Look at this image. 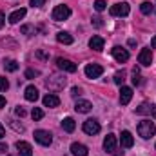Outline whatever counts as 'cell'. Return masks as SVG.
<instances>
[{
  "instance_id": "1",
  "label": "cell",
  "mask_w": 156,
  "mask_h": 156,
  "mask_svg": "<svg viewBox=\"0 0 156 156\" xmlns=\"http://www.w3.org/2000/svg\"><path fill=\"white\" fill-rule=\"evenodd\" d=\"M154 133H156V127L151 120H144V122L138 123V134H140L142 138L149 140L151 136H154Z\"/></svg>"
},
{
  "instance_id": "2",
  "label": "cell",
  "mask_w": 156,
  "mask_h": 156,
  "mask_svg": "<svg viewBox=\"0 0 156 156\" xmlns=\"http://www.w3.org/2000/svg\"><path fill=\"white\" fill-rule=\"evenodd\" d=\"M66 83H67L66 76H60V75H53V76H49L45 80V85H47L49 91H60V89L66 87Z\"/></svg>"
},
{
  "instance_id": "3",
  "label": "cell",
  "mask_w": 156,
  "mask_h": 156,
  "mask_svg": "<svg viewBox=\"0 0 156 156\" xmlns=\"http://www.w3.org/2000/svg\"><path fill=\"white\" fill-rule=\"evenodd\" d=\"M69 16H71V9H69L67 5H56V7L53 9V13H51V18H53L55 22L67 20Z\"/></svg>"
},
{
  "instance_id": "4",
  "label": "cell",
  "mask_w": 156,
  "mask_h": 156,
  "mask_svg": "<svg viewBox=\"0 0 156 156\" xmlns=\"http://www.w3.org/2000/svg\"><path fill=\"white\" fill-rule=\"evenodd\" d=\"M82 129H83V133L85 134H89V136H94V134H98L100 133V123H98V120H94V118H89V120H85L83 122V125H82Z\"/></svg>"
},
{
  "instance_id": "5",
  "label": "cell",
  "mask_w": 156,
  "mask_h": 156,
  "mask_svg": "<svg viewBox=\"0 0 156 156\" xmlns=\"http://www.w3.org/2000/svg\"><path fill=\"white\" fill-rule=\"evenodd\" d=\"M35 140L38 142L40 145H44V147H49V145L53 144V134H51L49 131L38 129V131H35Z\"/></svg>"
},
{
  "instance_id": "6",
  "label": "cell",
  "mask_w": 156,
  "mask_h": 156,
  "mask_svg": "<svg viewBox=\"0 0 156 156\" xmlns=\"http://www.w3.org/2000/svg\"><path fill=\"white\" fill-rule=\"evenodd\" d=\"M104 149H105L107 153H111V154L120 156V153L116 151V136H115V134H107V136H105V140H104Z\"/></svg>"
},
{
  "instance_id": "7",
  "label": "cell",
  "mask_w": 156,
  "mask_h": 156,
  "mask_svg": "<svg viewBox=\"0 0 156 156\" xmlns=\"http://www.w3.org/2000/svg\"><path fill=\"white\" fill-rule=\"evenodd\" d=\"M109 13H111L113 16H127V15H129V4H127V2L115 4V5H111Z\"/></svg>"
},
{
  "instance_id": "8",
  "label": "cell",
  "mask_w": 156,
  "mask_h": 156,
  "mask_svg": "<svg viewBox=\"0 0 156 156\" xmlns=\"http://www.w3.org/2000/svg\"><path fill=\"white\" fill-rule=\"evenodd\" d=\"M102 73H104V67L98 66V64H87V66H85V76L91 78V80H93V78H100Z\"/></svg>"
},
{
  "instance_id": "9",
  "label": "cell",
  "mask_w": 156,
  "mask_h": 156,
  "mask_svg": "<svg viewBox=\"0 0 156 156\" xmlns=\"http://www.w3.org/2000/svg\"><path fill=\"white\" fill-rule=\"evenodd\" d=\"M56 66H58V69H62L66 73H75L76 71V64L67 60V58H56Z\"/></svg>"
},
{
  "instance_id": "10",
  "label": "cell",
  "mask_w": 156,
  "mask_h": 156,
  "mask_svg": "<svg viewBox=\"0 0 156 156\" xmlns=\"http://www.w3.org/2000/svg\"><path fill=\"white\" fill-rule=\"evenodd\" d=\"M111 53H113L115 60L120 62V64H123V62H127V60H129V53H127V49H123V47H120V45H115Z\"/></svg>"
},
{
  "instance_id": "11",
  "label": "cell",
  "mask_w": 156,
  "mask_h": 156,
  "mask_svg": "<svg viewBox=\"0 0 156 156\" xmlns=\"http://www.w3.org/2000/svg\"><path fill=\"white\" fill-rule=\"evenodd\" d=\"M138 62L142 66H151L153 64V53H151V49H142L140 55H138Z\"/></svg>"
},
{
  "instance_id": "12",
  "label": "cell",
  "mask_w": 156,
  "mask_h": 156,
  "mask_svg": "<svg viewBox=\"0 0 156 156\" xmlns=\"http://www.w3.org/2000/svg\"><path fill=\"white\" fill-rule=\"evenodd\" d=\"M131 98H133V89L122 85V89H120V104L122 105H127L131 102Z\"/></svg>"
},
{
  "instance_id": "13",
  "label": "cell",
  "mask_w": 156,
  "mask_h": 156,
  "mask_svg": "<svg viewBox=\"0 0 156 156\" xmlns=\"http://www.w3.org/2000/svg\"><path fill=\"white\" fill-rule=\"evenodd\" d=\"M120 144H122V147H125V149L133 147V145H134V138H133V134H131L129 131H122V134H120Z\"/></svg>"
},
{
  "instance_id": "14",
  "label": "cell",
  "mask_w": 156,
  "mask_h": 156,
  "mask_svg": "<svg viewBox=\"0 0 156 156\" xmlns=\"http://www.w3.org/2000/svg\"><path fill=\"white\" fill-rule=\"evenodd\" d=\"M16 151H18V156H33V149L27 142H16Z\"/></svg>"
},
{
  "instance_id": "15",
  "label": "cell",
  "mask_w": 156,
  "mask_h": 156,
  "mask_svg": "<svg viewBox=\"0 0 156 156\" xmlns=\"http://www.w3.org/2000/svg\"><path fill=\"white\" fill-rule=\"evenodd\" d=\"M91 109H93V104L87 102V100H78L76 104H75V111H76V113H82V115L89 113Z\"/></svg>"
},
{
  "instance_id": "16",
  "label": "cell",
  "mask_w": 156,
  "mask_h": 156,
  "mask_svg": "<svg viewBox=\"0 0 156 156\" xmlns=\"http://www.w3.org/2000/svg\"><path fill=\"white\" fill-rule=\"evenodd\" d=\"M71 153H73V156H87L89 154V149L83 145V144H73L71 145Z\"/></svg>"
},
{
  "instance_id": "17",
  "label": "cell",
  "mask_w": 156,
  "mask_h": 156,
  "mask_svg": "<svg viewBox=\"0 0 156 156\" xmlns=\"http://www.w3.org/2000/svg\"><path fill=\"white\" fill-rule=\"evenodd\" d=\"M24 96H26V100H29V102H37V100H38V89H37L35 85H27Z\"/></svg>"
},
{
  "instance_id": "18",
  "label": "cell",
  "mask_w": 156,
  "mask_h": 156,
  "mask_svg": "<svg viewBox=\"0 0 156 156\" xmlns=\"http://www.w3.org/2000/svg\"><path fill=\"white\" fill-rule=\"evenodd\" d=\"M42 102H44L45 107H58V105H60V98H58L56 94H45Z\"/></svg>"
},
{
  "instance_id": "19",
  "label": "cell",
  "mask_w": 156,
  "mask_h": 156,
  "mask_svg": "<svg viewBox=\"0 0 156 156\" xmlns=\"http://www.w3.org/2000/svg\"><path fill=\"white\" fill-rule=\"evenodd\" d=\"M26 13H27V11H26L24 7H22V9H16V11H13V13L9 15V22H11V24H18V22H20L24 16H26Z\"/></svg>"
},
{
  "instance_id": "20",
  "label": "cell",
  "mask_w": 156,
  "mask_h": 156,
  "mask_svg": "<svg viewBox=\"0 0 156 156\" xmlns=\"http://www.w3.org/2000/svg\"><path fill=\"white\" fill-rule=\"evenodd\" d=\"M89 47L94 49V51H102L104 49V38L102 37H93L89 40Z\"/></svg>"
},
{
  "instance_id": "21",
  "label": "cell",
  "mask_w": 156,
  "mask_h": 156,
  "mask_svg": "<svg viewBox=\"0 0 156 156\" xmlns=\"http://www.w3.org/2000/svg\"><path fill=\"white\" fill-rule=\"evenodd\" d=\"M62 129H64L66 133H73V131L76 129L75 120H73V118H64V120H62Z\"/></svg>"
},
{
  "instance_id": "22",
  "label": "cell",
  "mask_w": 156,
  "mask_h": 156,
  "mask_svg": "<svg viewBox=\"0 0 156 156\" xmlns=\"http://www.w3.org/2000/svg\"><path fill=\"white\" fill-rule=\"evenodd\" d=\"M56 40H58L60 44H66V45L73 44V37H71L69 33H66V31H60V33L56 35Z\"/></svg>"
},
{
  "instance_id": "23",
  "label": "cell",
  "mask_w": 156,
  "mask_h": 156,
  "mask_svg": "<svg viewBox=\"0 0 156 156\" xmlns=\"http://www.w3.org/2000/svg\"><path fill=\"white\" fill-rule=\"evenodd\" d=\"M18 67H20V66H18L16 60H11V58L4 60V69H5V71H11V73H13V71H16Z\"/></svg>"
},
{
  "instance_id": "24",
  "label": "cell",
  "mask_w": 156,
  "mask_h": 156,
  "mask_svg": "<svg viewBox=\"0 0 156 156\" xmlns=\"http://www.w3.org/2000/svg\"><path fill=\"white\" fill-rule=\"evenodd\" d=\"M140 11H142L144 15H151V13L154 11V5H153L151 2H144V4L140 5Z\"/></svg>"
},
{
  "instance_id": "25",
  "label": "cell",
  "mask_w": 156,
  "mask_h": 156,
  "mask_svg": "<svg viewBox=\"0 0 156 156\" xmlns=\"http://www.w3.org/2000/svg\"><path fill=\"white\" fill-rule=\"evenodd\" d=\"M136 113H138V115H149V113H151V104H142V105L136 109Z\"/></svg>"
},
{
  "instance_id": "26",
  "label": "cell",
  "mask_w": 156,
  "mask_h": 156,
  "mask_svg": "<svg viewBox=\"0 0 156 156\" xmlns=\"http://www.w3.org/2000/svg\"><path fill=\"white\" fill-rule=\"evenodd\" d=\"M133 83H134V85H140V83H142V76H140L138 67H134V69H133Z\"/></svg>"
},
{
  "instance_id": "27",
  "label": "cell",
  "mask_w": 156,
  "mask_h": 156,
  "mask_svg": "<svg viewBox=\"0 0 156 156\" xmlns=\"http://www.w3.org/2000/svg\"><path fill=\"white\" fill-rule=\"evenodd\" d=\"M22 35H27V37H31V35H35L37 33V29L33 27V26H22Z\"/></svg>"
},
{
  "instance_id": "28",
  "label": "cell",
  "mask_w": 156,
  "mask_h": 156,
  "mask_svg": "<svg viewBox=\"0 0 156 156\" xmlns=\"http://www.w3.org/2000/svg\"><path fill=\"white\" fill-rule=\"evenodd\" d=\"M31 116H33V120H42V118H44V111H42L40 107H35V109L31 111Z\"/></svg>"
},
{
  "instance_id": "29",
  "label": "cell",
  "mask_w": 156,
  "mask_h": 156,
  "mask_svg": "<svg viewBox=\"0 0 156 156\" xmlns=\"http://www.w3.org/2000/svg\"><path fill=\"white\" fill-rule=\"evenodd\" d=\"M123 80H125V73H123V71H118L116 75H115V83L122 85V83H123Z\"/></svg>"
},
{
  "instance_id": "30",
  "label": "cell",
  "mask_w": 156,
  "mask_h": 156,
  "mask_svg": "<svg viewBox=\"0 0 156 156\" xmlns=\"http://www.w3.org/2000/svg\"><path fill=\"white\" fill-rule=\"evenodd\" d=\"M105 5H107L105 0H96V2H94V9H96V11H104Z\"/></svg>"
},
{
  "instance_id": "31",
  "label": "cell",
  "mask_w": 156,
  "mask_h": 156,
  "mask_svg": "<svg viewBox=\"0 0 156 156\" xmlns=\"http://www.w3.org/2000/svg\"><path fill=\"white\" fill-rule=\"evenodd\" d=\"M9 89V82H7V78L0 76V91H7Z\"/></svg>"
},
{
  "instance_id": "32",
  "label": "cell",
  "mask_w": 156,
  "mask_h": 156,
  "mask_svg": "<svg viewBox=\"0 0 156 156\" xmlns=\"http://www.w3.org/2000/svg\"><path fill=\"white\" fill-rule=\"evenodd\" d=\"M15 115H16V116H26V109H24V107H22V105H16V107H15Z\"/></svg>"
},
{
  "instance_id": "33",
  "label": "cell",
  "mask_w": 156,
  "mask_h": 156,
  "mask_svg": "<svg viewBox=\"0 0 156 156\" xmlns=\"http://www.w3.org/2000/svg\"><path fill=\"white\" fill-rule=\"evenodd\" d=\"M40 73L37 71V69H27L26 71V78H35V76H38Z\"/></svg>"
},
{
  "instance_id": "34",
  "label": "cell",
  "mask_w": 156,
  "mask_h": 156,
  "mask_svg": "<svg viewBox=\"0 0 156 156\" xmlns=\"http://www.w3.org/2000/svg\"><path fill=\"white\" fill-rule=\"evenodd\" d=\"M9 125H11L15 131H18V133H22V131H24V125H18V123H15L13 120H9Z\"/></svg>"
},
{
  "instance_id": "35",
  "label": "cell",
  "mask_w": 156,
  "mask_h": 156,
  "mask_svg": "<svg viewBox=\"0 0 156 156\" xmlns=\"http://www.w3.org/2000/svg\"><path fill=\"white\" fill-rule=\"evenodd\" d=\"M29 4H31L33 7H42V5L45 4V0H29Z\"/></svg>"
},
{
  "instance_id": "36",
  "label": "cell",
  "mask_w": 156,
  "mask_h": 156,
  "mask_svg": "<svg viewBox=\"0 0 156 156\" xmlns=\"http://www.w3.org/2000/svg\"><path fill=\"white\" fill-rule=\"evenodd\" d=\"M93 26H94V27H102V18H100V16H94V18H93Z\"/></svg>"
},
{
  "instance_id": "37",
  "label": "cell",
  "mask_w": 156,
  "mask_h": 156,
  "mask_svg": "<svg viewBox=\"0 0 156 156\" xmlns=\"http://www.w3.org/2000/svg\"><path fill=\"white\" fill-rule=\"evenodd\" d=\"M71 94L76 98V96H80V94H82V89H80V87H73V89H71Z\"/></svg>"
},
{
  "instance_id": "38",
  "label": "cell",
  "mask_w": 156,
  "mask_h": 156,
  "mask_svg": "<svg viewBox=\"0 0 156 156\" xmlns=\"http://www.w3.org/2000/svg\"><path fill=\"white\" fill-rule=\"evenodd\" d=\"M4 24H5V15H4V13L0 11V29L4 27Z\"/></svg>"
},
{
  "instance_id": "39",
  "label": "cell",
  "mask_w": 156,
  "mask_h": 156,
  "mask_svg": "<svg viewBox=\"0 0 156 156\" xmlns=\"http://www.w3.org/2000/svg\"><path fill=\"white\" fill-rule=\"evenodd\" d=\"M149 115H153V118H156V105L154 104H151V113Z\"/></svg>"
},
{
  "instance_id": "40",
  "label": "cell",
  "mask_w": 156,
  "mask_h": 156,
  "mask_svg": "<svg viewBox=\"0 0 156 156\" xmlns=\"http://www.w3.org/2000/svg\"><path fill=\"white\" fill-rule=\"evenodd\" d=\"M2 107H5V98L0 94V109H2Z\"/></svg>"
},
{
  "instance_id": "41",
  "label": "cell",
  "mask_w": 156,
  "mask_h": 156,
  "mask_svg": "<svg viewBox=\"0 0 156 156\" xmlns=\"http://www.w3.org/2000/svg\"><path fill=\"white\" fill-rule=\"evenodd\" d=\"M5 136V129H4V125L0 123V138H4Z\"/></svg>"
},
{
  "instance_id": "42",
  "label": "cell",
  "mask_w": 156,
  "mask_h": 156,
  "mask_svg": "<svg viewBox=\"0 0 156 156\" xmlns=\"http://www.w3.org/2000/svg\"><path fill=\"white\" fill-rule=\"evenodd\" d=\"M37 56H38V58H47V55H45L44 51H38V53H37Z\"/></svg>"
},
{
  "instance_id": "43",
  "label": "cell",
  "mask_w": 156,
  "mask_h": 156,
  "mask_svg": "<svg viewBox=\"0 0 156 156\" xmlns=\"http://www.w3.org/2000/svg\"><path fill=\"white\" fill-rule=\"evenodd\" d=\"M7 151V145L5 144H0V153H5Z\"/></svg>"
},
{
  "instance_id": "44",
  "label": "cell",
  "mask_w": 156,
  "mask_h": 156,
  "mask_svg": "<svg viewBox=\"0 0 156 156\" xmlns=\"http://www.w3.org/2000/svg\"><path fill=\"white\" fill-rule=\"evenodd\" d=\"M151 47H153V49H156V37L151 40Z\"/></svg>"
},
{
  "instance_id": "45",
  "label": "cell",
  "mask_w": 156,
  "mask_h": 156,
  "mask_svg": "<svg viewBox=\"0 0 156 156\" xmlns=\"http://www.w3.org/2000/svg\"><path fill=\"white\" fill-rule=\"evenodd\" d=\"M129 45H131V47H134V45H136V40L131 38V40H129Z\"/></svg>"
}]
</instances>
